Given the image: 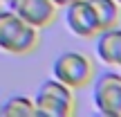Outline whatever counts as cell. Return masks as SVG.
Instances as JSON below:
<instances>
[{
    "label": "cell",
    "mask_w": 121,
    "mask_h": 117,
    "mask_svg": "<svg viewBox=\"0 0 121 117\" xmlns=\"http://www.w3.org/2000/svg\"><path fill=\"white\" fill-rule=\"evenodd\" d=\"M117 2H119V5H121V0H117Z\"/></svg>",
    "instance_id": "13"
},
{
    "label": "cell",
    "mask_w": 121,
    "mask_h": 117,
    "mask_svg": "<svg viewBox=\"0 0 121 117\" xmlns=\"http://www.w3.org/2000/svg\"><path fill=\"white\" fill-rule=\"evenodd\" d=\"M92 101L94 108L105 117H121V74L101 72L92 79Z\"/></svg>",
    "instance_id": "4"
},
{
    "label": "cell",
    "mask_w": 121,
    "mask_h": 117,
    "mask_svg": "<svg viewBox=\"0 0 121 117\" xmlns=\"http://www.w3.org/2000/svg\"><path fill=\"white\" fill-rule=\"evenodd\" d=\"M13 11L25 23L43 29V27H49L54 23L58 7L54 5V0H16Z\"/></svg>",
    "instance_id": "6"
},
{
    "label": "cell",
    "mask_w": 121,
    "mask_h": 117,
    "mask_svg": "<svg viewBox=\"0 0 121 117\" xmlns=\"http://www.w3.org/2000/svg\"><path fill=\"white\" fill-rule=\"evenodd\" d=\"M69 2H74V0H54V5H56V7H67Z\"/></svg>",
    "instance_id": "11"
},
{
    "label": "cell",
    "mask_w": 121,
    "mask_h": 117,
    "mask_svg": "<svg viewBox=\"0 0 121 117\" xmlns=\"http://www.w3.org/2000/svg\"><path fill=\"white\" fill-rule=\"evenodd\" d=\"M65 23H67L69 32L81 36V38H94L101 32L90 0H74V2H69L65 7Z\"/></svg>",
    "instance_id": "5"
},
{
    "label": "cell",
    "mask_w": 121,
    "mask_h": 117,
    "mask_svg": "<svg viewBox=\"0 0 121 117\" xmlns=\"http://www.w3.org/2000/svg\"><path fill=\"white\" fill-rule=\"evenodd\" d=\"M16 7V0H0V14H9Z\"/></svg>",
    "instance_id": "10"
},
{
    "label": "cell",
    "mask_w": 121,
    "mask_h": 117,
    "mask_svg": "<svg viewBox=\"0 0 121 117\" xmlns=\"http://www.w3.org/2000/svg\"><path fill=\"white\" fill-rule=\"evenodd\" d=\"M92 9H94L99 29H108V27L121 25V5L117 0H90Z\"/></svg>",
    "instance_id": "8"
},
{
    "label": "cell",
    "mask_w": 121,
    "mask_h": 117,
    "mask_svg": "<svg viewBox=\"0 0 121 117\" xmlns=\"http://www.w3.org/2000/svg\"><path fill=\"white\" fill-rule=\"evenodd\" d=\"M36 117H72L76 110L74 90L58 79H47L34 95Z\"/></svg>",
    "instance_id": "2"
},
{
    "label": "cell",
    "mask_w": 121,
    "mask_h": 117,
    "mask_svg": "<svg viewBox=\"0 0 121 117\" xmlns=\"http://www.w3.org/2000/svg\"><path fill=\"white\" fill-rule=\"evenodd\" d=\"M0 117H36V104L25 95L7 97L0 106Z\"/></svg>",
    "instance_id": "9"
},
{
    "label": "cell",
    "mask_w": 121,
    "mask_h": 117,
    "mask_svg": "<svg viewBox=\"0 0 121 117\" xmlns=\"http://www.w3.org/2000/svg\"><path fill=\"white\" fill-rule=\"evenodd\" d=\"M94 74H96L94 61L81 52H63L56 56L52 65V77L58 79L60 83H65V86H69L72 90L90 86Z\"/></svg>",
    "instance_id": "3"
},
{
    "label": "cell",
    "mask_w": 121,
    "mask_h": 117,
    "mask_svg": "<svg viewBox=\"0 0 121 117\" xmlns=\"http://www.w3.org/2000/svg\"><path fill=\"white\" fill-rule=\"evenodd\" d=\"M94 38H96L99 59L108 65H119V61H121V25L101 29Z\"/></svg>",
    "instance_id": "7"
},
{
    "label": "cell",
    "mask_w": 121,
    "mask_h": 117,
    "mask_svg": "<svg viewBox=\"0 0 121 117\" xmlns=\"http://www.w3.org/2000/svg\"><path fill=\"white\" fill-rule=\"evenodd\" d=\"M38 45V27L25 23L16 11L0 14V50L7 54H29Z\"/></svg>",
    "instance_id": "1"
},
{
    "label": "cell",
    "mask_w": 121,
    "mask_h": 117,
    "mask_svg": "<svg viewBox=\"0 0 121 117\" xmlns=\"http://www.w3.org/2000/svg\"><path fill=\"white\" fill-rule=\"evenodd\" d=\"M119 68H121V61H119Z\"/></svg>",
    "instance_id": "12"
}]
</instances>
